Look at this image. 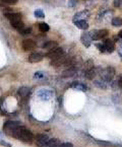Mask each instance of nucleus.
<instances>
[{
    "label": "nucleus",
    "mask_w": 122,
    "mask_h": 147,
    "mask_svg": "<svg viewBox=\"0 0 122 147\" xmlns=\"http://www.w3.org/2000/svg\"><path fill=\"white\" fill-rule=\"evenodd\" d=\"M112 26L115 28H119L122 26V18H114L112 20Z\"/></svg>",
    "instance_id": "23"
},
{
    "label": "nucleus",
    "mask_w": 122,
    "mask_h": 147,
    "mask_svg": "<svg viewBox=\"0 0 122 147\" xmlns=\"http://www.w3.org/2000/svg\"><path fill=\"white\" fill-rule=\"evenodd\" d=\"M61 145V142L59 139L54 138V139H50L48 142L46 143V145L44 147H59Z\"/></svg>",
    "instance_id": "19"
},
{
    "label": "nucleus",
    "mask_w": 122,
    "mask_h": 147,
    "mask_svg": "<svg viewBox=\"0 0 122 147\" xmlns=\"http://www.w3.org/2000/svg\"><path fill=\"white\" fill-rule=\"evenodd\" d=\"M118 36H119V37L122 39V30H120V32H119V34H118Z\"/></svg>",
    "instance_id": "36"
},
{
    "label": "nucleus",
    "mask_w": 122,
    "mask_h": 147,
    "mask_svg": "<svg viewBox=\"0 0 122 147\" xmlns=\"http://www.w3.org/2000/svg\"><path fill=\"white\" fill-rule=\"evenodd\" d=\"M97 48H98L99 50H100V52H102V53H105V52H106V51H105L104 44H97Z\"/></svg>",
    "instance_id": "29"
},
{
    "label": "nucleus",
    "mask_w": 122,
    "mask_h": 147,
    "mask_svg": "<svg viewBox=\"0 0 122 147\" xmlns=\"http://www.w3.org/2000/svg\"><path fill=\"white\" fill-rule=\"evenodd\" d=\"M70 87L73 89H76V90H79V91H87V86L83 83H81V82H77V81H74Z\"/></svg>",
    "instance_id": "14"
},
{
    "label": "nucleus",
    "mask_w": 122,
    "mask_h": 147,
    "mask_svg": "<svg viewBox=\"0 0 122 147\" xmlns=\"http://www.w3.org/2000/svg\"><path fill=\"white\" fill-rule=\"evenodd\" d=\"M2 1L7 4H16L18 3V0H2Z\"/></svg>",
    "instance_id": "31"
},
{
    "label": "nucleus",
    "mask_w": 122,
    "mask_h": 147,
    "mask_svg": "<svg viewBox=\"0 0 122 147\" xmlns=\"http://www.w3.org/2000/svg\"><path fill=\"white\" fill-rule=\"evenodd\" d=\"M108 30H92L89 32V35H91L92 40H94V41H98V40H101L103 38L107 37L108 36Z\"/></svg>",
    "instance_id": "4"
},
{
    "label": "nucleus",
    "mask_w": 122,
    "mask_h": 147,
    "mask_svg": "<svg viewBox=\"0 0 122 147\" xmlns=\"http://www.w3.org/2000/svg\"><path fill=\"white\" fill-rule=\"evenodd\" d=\"M44 58V55H42L41 53H33L30 54L28 58V61L30 63H38L41 62Z\"/></svg>",
    "instance_id": "8"
},
{
    "label": "nucleus",
    "mask_w": 122,
    "mask_h": 147,
    "mask_svg": "<svg viewBox=\"0 0 122 147\" xmlns=\"http://www.w3.org/2000/svg\"><path fill=\"white\" fill-rule=\"evenodd\" d=\"M81 41L85 47L89 48L92 44V41H93L91 38V35H89V32H83V35H81Z\"/></svg>",
    "instance_id": "9"
},
{
    "label": "nucleus",
    "mask_w": 122,
    "mask_h": 147,
    "mask_svg": "<svg viewBox=\"0 0 122 147\" xmlns=\"http://www.w3.org/2000/svg\"><path fill=\"white\" fill-rule=\"evenodd\" d=\"M74 24H75V26L77 28H79V30H87L89 28V24H87V22H85V20H77V22H74Z\"/></svg>",
    "instance_id": "18"
},
{
    "label": "nucleus",
    "mask_w": 122,
    "mask_h": 147,
    "mask_svg": "<svg viewBox=\"0 0 122 147\" xmlns=\"http://www.w3.org/2000/svg\"><path fill=\"white\" fill-rule=\"evenodd\" d=\"M62 55H64V51L62 48H56V49H53V50L49 51L47 54L45 55L47 58L51 59V60H54V59H57L59 57H61Z\"/></svg>",
    "instance_id": "6"
},
{
    "label": "nucleus",
    "mask_w": 122,
    "mask_h": 147,
    "mask_svg": "<svg viewBox=\"0 0 122 147\" xmlns=\"http://www.w3.org/2000/svg\"><path fill=\"white\" fill-rule=\"evenodd\" d=\"M95 85L96 86H98L99 88H102V89H106L107 88V84H106V81H104V80H101V79H98V80H95L94 81Z\"/></svg>",
    "instance_id": "22"
},
{
    "label": "nucleus",
    "mask_w": 122,
    "mask_h": 147,
    "mask_svg": "<svg viewBox=\"0 0 122 147\" xmlns=\"http://www.w3.org/2000/svg\"><path fill=\"white\" fill-rule=\"evenodd\" d=\"M57 46H58V44H57V42L55 41H48L46 42V43L43 44V46H42V48L43 49H45V50H53V49H56Z\"/></svg>",
    "instance_id": "15"
},
{
    "label": "nucleus",
    "mask_w": 122,
    "mask_h": 147,
    "mask_svg": "<svg viewBox=\"0 0 122 147\" xmlns=\"http://www.w3.org/2000/svg\"><path fill=\"white\" fill-rule=\"evenodd\" d=\"M119 55H120V56L122 57V47H121V48H120V49H119Z\"/></svg>",
    "instance_id": "34"
},
{
    "label": "nucleus",
    "mask_w": 122,
    "mask_h": 147,
    "mask_svg": "<svg viewBox=\"0 0 122 147\" xmlns=\"http://www.w3.org/2000/svg\"><path fill=\"white\" fill-rule=\"evenodd\" d=\"M49 28H49L48 24H46V22H41V24H39V30H40V32H48Z\"/></svg>",
    "instance_id": "24"
},
{
    "label": "nucleus",
    "mask_w": 122,
    "mask_h": 147,
    "mask_svg": "<svg viewBox=\"0 0 122 147\" xmlns=\"http://www.w3.org/2000/svg\"><path fill=\"white\" fill-rule=\"evenodd\" d=\"M37 95L41 100H50L54 96V92L51 89H41L37 92Z\"/></svg>",
    "instance_id": "5"
},
{
    "label": "nucleus",
    "mask_w": 122,
    "mask_h": 147,
    "mask_svg": "<svg viewBox=\"0 0 122 147\" xmlns=\"http://www.w3.org/2000/svg\"><path fill=\"white\" fill-rule=\"evenodd\" d=\"M49 140H50L49 137L45 134H39L36 137V142H37L38 146H40V147H44L46 145V143L48 142Z\"/></svg>",
    "instance_id": "7"
},
{
    "label": "nucleus",
    "mask_w": 122,
    "mask_h": 147,
    "mask_svg": "<svg viewBox=\"0 0 122 147\" xmlns=\"http://www.w3.org/2000/svg\"><path fill=\"white\" fill-rule=\"evenodd\" d=\"M5 18L7 20H9V22L11 24V22H18V20H22V14L20 13L8 12V13H5Z\"/></svg>",
    "instance_id": "10"
},
{
    "label": "nucleus",
    "mask_w": 122,
    "mask_h": 147,
    "mask_svg": "<svg viewBox=\"0 0 122 147\" xmlns=\"http://www.w3.org/2000/svg\"><path fill=\"white\" fill-rule=\"evenodd\" d=\"M104 47H105V51L107 53H113L115 50V43H114L112 40H106L104 42Z\"/></svg>",
    "instance_id": "12"
},
{
    "label": "nucleus",
    "mask_w": 122,
    "mask_h": 147,
    "mask_svg": "<svg viewBox=\"0 0 122 147\" xmlns=\"http://www.w3.org/2000/svg\"><path fill=\"white\" fill-rule=\"evenodd\" d=\"M18 32H20V35H22V36L30 35V32H32V28H24V26L22 28L18 30Z\"/></svg>",
    "instance_id": "25"
},
{
    "label": "nucleus",
    "mask_w": 122,
    "mask_h": 147,
    "mask_svg": "<svg viewBox=\"0 0 122 147\" xmlns=\"http://www.w3.org/2000/svg\"><path fill=\"white\" fill-rule=\"evenodd\" d=\"M115 75V69L113 67H107L102 71V79L106 82H110Z\"/></svg>",
    "instance_id": "3"
},
{
    "label": "nucleus",
    "mask_w": 122,
    "mask_h": 147,
    "mask_svg": "<svg viewBox=\"0 0 122 147\" xmlns=\"http://www.w3.org/2000/svg\"><path fill=\"white\" fill-rule=\"evenodd\" d=\"M11 137H14V138H16L18 140L24 141V142H26V143H30V142H33V140H34L33 133L30 132V130L26 129V127H24V126H20V127L14 131V133H13Z\"/></svg>",
    "instance_id": "1"
},
{
    "label": "nucleus",
    "mask_w": 122,
    "mask_h": 147,
    "mask_svg": "<svg viewBox=\"0 0 122 147\" xmlns=\"http://www.w3.org/2000/svg\"><path fill=\"white\" fill-rule=\"evenodd\" d=\"M22 46L24 51H30V50H34L36 48V43L33 40H24V41L22 42Z\"/></svg>",
    "instance_id": "11"
},
{
    "label": "nucleus",
    "mask_w": 122,
    "mask_h": 147,
    "mask_svg": "<svg viewBox=\"0 0 122 147\" xmlns=\"http://www.w3.org/2000/svg\"><path fill=\"white\" fill-rule=\"evenodd\" d=\"M0 145H2V146H5V147H12V145L10 143L6 142L4 140H0Z\"/></svg>",
    "instance_id": "30"
},
{
    "label": "nucleus",
    "mask_w": 122,
    "mask_h": 147,
    "mask_svg": "<svg viewBox=\"0 0 122 147\" xmlns=\"http://www.w3.org/2000/svg\"><path fill=\"white\" fill-rule=\"evenodd\" d=\"M122 4V0H114V2H113V5L115 7H120Z\"/></svg>",
    "instance_id": "32"
},
{
    "label": "nucleus",
    "mask_w": 122,
    "mask_h": 147,
    "mask_svg": "<svg viewBox=\"0 0 122 147\" xmlns=\"http://www.w3.org/2000/svg\"><path fill=\"white\" fill-rule=\"evenodd\" d=\"M3 137H4V134H3L2 132H0V139L3 138Z\"/></svg>",
    "instance_id": "35"
},
{
    "label": "nucleus",
    "mask_w": 122,
    "mask_h": 147,
    "mask_svg": "<svg viewBox=\"0 0 122 147\" xmlns=\"http://www.w3.org/2000/svg\"><path fill=\"white\" fill-rule=\"evenodd\" d=\"M34 14H35V16L37 18H45V14H44V12L42 11V9H37Z\"/></svg>",
    "instance_id": "26"
},
{
    "label": "nucleus",
    "mask_w": 122,
    "mask_h": 147,
    "mask_svg": "<svg viewBox=\"0 0 122 147\" xmlns=\"http://www.w3.org/2000/svg\"><path fill=\"white\" fill-rule=\"evenodd\" d=\"M76 4H77V0H69L68 1V6L69 7H75Z\"/></svg>",
    "instance_id": "28"
},
{
    "label": "nucleus",
    "mask_w": 122,
    "mask_h": 147,
    "mask_svg": "<svg viewBox=\"0 0 122 147\" xmlns=\"http://www.w3.org/2000/svg\"><path fill=\"white\" fill-rule=\"evenodd\" d=\"M85 76L87 78V79H89V80L94 79V77H95V76H96V71H95L94 68H91V69H87V71H85Z\"/></svg>",
    "instance_id": "21"
},
{
    "label": "nucleus",
    "mask_w": 122,
    "mask_h": 147,
    "mask_svg": "<svg viewBox=\"0 0 122 147\" xmlns=\"http://www.w3.org/2000/svg\"><path fill=\"white\" fill-rule=\"evenodd\" d=\"M59 147H73V145L69 142H66V143H61V145Z\"/></svg>",
    "instance_id": "33"
},
{
    "label": "nucleus",
    "mask_w": 122,
    "mask_h": 147,
    "mask_svg": "<svg viewBox=\"0 0 122 147\" xmlns=\"http://www.w3.org/2000/svg\"><path fill=\"white\" fill-rule=\"evenodd\" d=\"M76 74V69L73 67L69 68V69L65 70V71L62 73V77H65V78H68V77H72Z\"/></svg>",
    "instance_id": "20"
},
{
    "label": "nucleus",
    "mask_w": 122,
    "mask_h": 147,
    "mask_svg": "<svg viewBox=\"0 0 122 147\" xmlns=\"http://www.w3.org/2000/svg\"><path fill=\"white\" fill-rule=\"evenodd\" d=\"M68 59H69V58H66L65 55H62V56L59 57V58L52 60L51 65H54V66H61L62 64H66V62H67Z\"/></svg>",
    "instance_id": "13"
},
{
    "label": "nucleus",
    "mask_w": 122,
    "mask_h": 147,
    "mask_svg": "<svg viewBox=\"0 0 122 147\" xmlns=\"http://www.w3.org/2000/svg\"><path fill=\"white\" fill-rule=\"evenodd\" d=\"M20 125V122H16V121H7L4 123L3 125V130H4L5 134L9 135V136H12V134L14 133V131L18 129Z\"/></svg>",
    "instance_id": "2"
},
{
    "label": "nucleus",
    "mask_w": 122,
    "mask_h": 147,
    "mask_svg": "<svg viewBox=\"0 0 122 147\" xmlns=\"http://www.w3.org/2000/svg\"><path fill=\"white\" fill-rule=\"evenodd\" d=\"M30 89L26 86H22L18 89V94H20V96L22 97V98H26V97L30 95Z\"/></svg>",
    "instance_id": "17"
},
{
    "label": "nucleus",
    "mask_w": 122,
    "mask_h": 147,
    "mask_svg": "<svg viewBox=\"0 0 122 147\" xmlns=\"http://www.w3.org/2000/svg\"><path fill=\"white\" fill-rule=\"evenodd\" d=\"M89 11H85V10L75 13V14H74V16H73V22H77V20H83V18H85V16H89Z\"/></svg>",
    "instance_id": "16"
},
{
    "label": "nucleus",
    "mask_w": 122,
    "mask_h": 147,
    "mask_svg": "<svg viewBox=\"0 0 122 147\" xmlns=\"http://www.w3.org/2000/svg\"><path fill=\"white\" fill-rule=\"evenodd\" d=\"M46 76V73L43 71H38L35 73V75H34V78H36V79H41V78H44Z\"/></svg>",
    "instance_id": "27"
}]
</instances>
